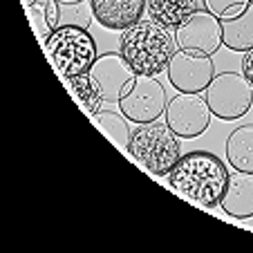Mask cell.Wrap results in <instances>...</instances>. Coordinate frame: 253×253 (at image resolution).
<instances>
[{"mask_svg":"<svg viewBox=\"0 0 253 253\" xmlns=\"http://www.w3.org/2000/svg\"><path fill=\"white\" fill-rule=\"evenodd\" d=\"M242 74L249 79V83L253 85V47L247 49L242 56Z\"/></svg>","mask_w":253,"mask_h":253,"instance_id":"cell-20","label":"cell"},{"mask_svg":"<svg viewBox=\"0 0 253 253\" xmlns=\"http://www.w3.org/2000/svg\"><path fill=\"white\" fill-rule=\"evenodd\" d=\"M61 5H81V2H87V0H58Z\"/></svg>","mask_w":253,"mask_h":253,"instance_id":"cell-21","label":"cell"},{"mask_svg":"<svg viewBox=\"0 0 253 253\" xmlns=\"http://www.w3.org/2000/svg\"><path fill=\"white\" fill-rule=\"evenodd\" d=\"M63 83H65V87L70 90L72 99L77 101L79 108H81L87 117H92L94 112H99L101 108H103L105 99H103V94H101L99 85H96V81L92 79L90 72H83L79 77L65 79Z\"/></svg>","mask_w":253,"mask_h":253,"instance_id":"cell-16","label":"cell"},{"mask_svg":"<svg viewBox=\"0 0 253 253\" xmlns=\"http://www.w3.org/2000/svg\"><path fill=\"white\" fill-rule=\"evenodd\" d=\"M94 20L105 29L124 32L146 11V0H90Z\"/></svg>","mask_w":253,"mask_h":253,"instance_id":"cell-11","label":"cell"},{"mask_svg":"<svg viewBox=\"0 0 253 253\" xmlns=\"http://www.w3.org/2000/svg\"><path fill=\"white\" fill-rule=\"evenodd\" d=\"M166 90L155 77L137 74L130 92L119 101V110L128 117L130 124H148L166 112Z\"/></svg>","mask_w":253,"mask_h":253,"instance_id":"cell-8","label":"cell"},{"mask_svg":"<svg viewBox=\"0 0 253 253\" xmlns=\"http://www.w3.org/2000/svg\"><path fill=\"white\" fill-rule=\"evenodd\" d=\"M229 175L224 162L215 153L191 150L168 172V188L188 204L209 211L220 204Z\"/></svg>","mask_w":253,"mask_h":253,"instance_id":"cell-1","label":"cell"},{"mask_svg":"<svg viewBox=\"0 0 253 253\" xmlns=\"http://www.w3.org/2000/svg\"><path fill=\"white\" fill-rule=\"evenodd\" d=\"M92 126H96L99 132H103L105 137L115 143L117 148L124 155H128L130 148V126H128V117L124 112H115V110H99L90 117Z\"/></svg>","mask_w":253,"mask_h":253,"instance_id":"cell-17","label":"cell"},{"mask_svg":"<svg viewBox=\"0 0 253 253\" xmlns=\"http://www.w3.org/2000/svg\"><path fill=\"white\" fill-rule=\"evenodd\" d=\"M211 112L222 121L242 119L253 103V85L242 72H217L204 90Z\"/></svg>","mask_w":253,"mask_h":253,"instance_id":"cell-5","label":"cell"},{"mask_svg":"<svg viewBox=\"0 0 253 253\" xmlns=\"http://www.w3.org/2000/svg\"><path fill=\"white\" fill-rule=\"evenodd\" d=\"M179 134L168 124L155 119L148 124H137L130 134L128 155L139 168L155 177H168V172L182 159V141Z\"/></svg>","mask_w":253,"mask_h":253,"instance_id":"cell-3","label":"cell"},{"mask_svg":"<svg viewBox=\"0 0 253 253\" xmlns=\"http://www.w3.org/2000/svg\"><path fill=\"white\" fill-rule=\"evenodd\" d=\"M25 16L32 25L34 36L39 39L41 47L47 43L61 20V2L58 0H20Z\"/></svg>","mask_w":253,"mask_h":253,"instance_id":"cell-13","label":"cell"},{"mask_svg":"<svg viewBox=\"0 0 253 253\" xmlns=\"http://www.w3.org/2000/svg\"><path fill=\"white\" fill-rule=\"evenodd\" d=\"M175 41L177 49L200 56H213L224 45L222 20L209 9H197L175 29Z\"/></svg>","mask_w":253,"mask_h":253,"instance_id":"cell-6","label":"cell"},{"mask_svg":"<svg viewBox=\"0 0 253 253\" xmlns=\"http://www.w3.org/2000/svg\"><path fill=\"white\" fill-rule=\"evenodd\" d=\"M197 9H200V0H146L148 18L170 29H177Z\"/></svg>","mask_w":253,"mask_h":253,"instance_id":"cell-14","label":"cell"},{"mask_svg":"<svg viewBox=\"0 0 253 253\" xmlns=\"http://www.w3.org/2000/svg\"><path fill=\"white\" fill-rule=\"evenodd\" d=\"M177 52L175 32L153 18H141L119 36V54L137 74L157 77Z\"/></svg>","mask_w":253,"mask_h":253,"instance_id":"cell-2","label":"cell"},{"mask_svg":"<svg viewBox=\"0 0 253 253\" xmlns=\"http://www.w3.org/2000/svg\"><path fill=\"white\" fill-rule=\"evenodd\" d=\"M226 162L233 170L253 172V124L238 126L224 143Z\"/></svg>","mask_w":253,"mask_h":253,"instance_id":"cell-15","label":"cell"},{"mask_svg":"<svg viewBox=\"0 0 253 253\" xmlns=\"http://www.w3.org/2000/svg\"><path fill=\"white\" fill-rule=\"evenodd\" d=\"M166 77L179 92H202L215 77L213 58L177 49L166 67Z\"/></svg>","mask_w":253,"mask_h":253,"instance_id":"cell-10","label":"cell"},{"mask_svg":"<svg viewBox=\"0 0 253 253\" xmlns=\"http://www.w3.org/2000/svg\"><path fill=\"white\" fill-rule=\"evenodd\" d=\"M49 65L54 67L58 77L65 79L79 77L83 72H90L96 56V41L81 25H58L54 34L43 45Z\"/></svg>","mask_w":253,"mask_h":253,"instance_id":"cell-4","label":"cell"},{"mask_svg":"<svg viewBox=\"0 0 253 253\" xmlns=\"http://www.w3.org/2000/svg\"><path fill=\"white\" fill-rule=\"evenodd\" d=\"M90 74L99 85L105 103H119L137 81V72L119 52L99 54L94 65L90 67Z\"/></svg>","mask_w":253,"mask_h":253,"instance_id":"cell-9","label":"cell"},{"mask_svg":"<svg viewBox=\"0 0 253 253\" xmlns=\"http://www.w3.org/2000/svg\"><path fill=\"white\" fill-rule=\"evenodd\" d=\"M220 206L226 215L235 220H249L253 217V172L233 170L229 175L224 195Z\"/></svg>","mask_w":253,"mask_h":253,"instance_id":"cell-12","label":"cell"},{"mask_svg":"<svg viewBox=\"0 0 253 253\" xmlns=\"http://www.w3.org/2000/svg\"><path fill=\"white\" fill-rule=\"evenodd\" d=\"M202 5L220 20H229L242 16L251 7V0H202Z\"/></svg>","mask_w":253,"mask_h":253,"instance_id":"cell-19","label":"cell"},{"mask_svg":"<svg viewBox=\"0 0 253 253\" xmlns=\"http://www.w3.org/2000/svg\"><path fill=\"white\" fill-rule=\"evenodd\" d=\"M251 2H253V0H251Z\"/></svg>","mask_w":253,"mask_h":253,"instance_id":"cell-22","label":"cell"},{"mask_svg":"<svg viewBox=\"0 0 253 253\" xmlns=\"http://www.w3.org/2000/svg\"><path fill=\"white\" fill-rule=\"evenodd\" d=\"M166 124L182 139H195L211 126V112L206 96L200 92H177L166 105Z\"/></svg>","mask_w":253,"mask_h":253,"instance_id":"cell-7","label":"cell"},{"mask_svg":"<svg viewBox=\"0 0 253 253\" xmlns=\"http://www.w3.org/2000/svg\"><path fill=\"white\" fill-rule=\"evenodd\" d=\"M222 32H224V47L233 52H247L253 47V2L242 16L238 18L222 20Z\"/></svg>","mask_w":253,"mask_h":253,"instance_id":"cell-18","label":"cell"}]
</instances>
